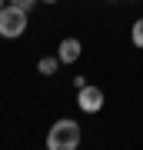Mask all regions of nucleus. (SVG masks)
<instances>
[{
	"label": "nucleus",
	"mask_w": 143,
	"mask_h": 150,
	"mask_svg": "<svg viewBox=\"0 0 143 150\" xmlns=\"http://www.w3.org/2000/svg\"><path fill=\"white\" fill-rule=\"evenodd\" d=\"M47 147L50 150H73V147H80V123L70 120V117L57 120L50 127V134H47Z\"/></svg>",
	"instance_id": "f257e3e1"
},
{
	"label": "nucleus",
	"mask_w": 143,
	"mask_h": 150,
	"mask_svg": "<svg viewBox=\"0 0 143 150\" xmlns=\"http://www.w3.org/2000/svg\"><path fill=\"white\" fill-rule=\"evenodd\" d=\"M23 30H27V10L17 7V4H7L4 10H0V37L13 40V37H20Z\"/></svg>",
	"instance_id": "f03ea898"
},
{
	"label": "nucleus",
	"mask_w": 143,
	"mask_h": 150,
	"mask_svg": "<svg viewBox=\"0 0 143 150\" xmlns=\"http://www.w3.org/2000/svg\"><path fill=\"white\" fill-rule=\"evenodd\" d=\"M103 90L100 87H93V83H87V87H80L77 90V107L83 110V113H100L103 110Z\"/></svg>",
	"instance_id": "7ed1b4c3"
},
{
	"label": "nucleus",
	"mask_w": 143,
	"mask_h": 150,
	"mask_svg": "<svg viewBox=\"0 0 143 150\" xmlns=\"http://www.w3.org/2000/svg\"><path fill=\"white\" fill-rule=\"evenodd\" d=\"M80 54H83V47H80V40H77V37H63V40H60V47H57L60 64H77Z\"/></svg>",
	"instance_id": "20e7f679"
},
{
	"label": "nucleus",
	"mask_w": 143,
	"mask_h": 150,
	"mask_svg": "<svg viewBox=\"0 0 143 150\" xmlns=\"http://www.w3.org/2000/svg\"><path fill=\"white\" fill-rule=\"evenodd\" d=\"M37 70H40L43 77H53V74H57V70H60V57H40Z\"/></svg>",
	"instance_id": "39448f33"
},
{
	"label": "nucleus",
	"mask_w": 143,
	"mask_h": 150,
	"mask_svg": "<svg viewBox=\"0 0 143 150\" xmlns=\"http://www.w3.org/2000/svg\"><path fill=\"white\" fill-rule=\"evenodd\" d=\"M130 40H133V47L143 50V17H137V20H133V27H130Z\"/></svg>",
	"instance_id": "423d86ee"
},
{
	"label": "nucleus",
	"mask_w": 143,
	"mask_h": 150,
	"mask_svg": "<svg viewBox=\"0 0 143 150\" xmlns=\"http://www.w3.org/2000/svg\"><path fill=\"white\" fill-rule=\"evenodd\" d=\"M10 4H17V7H23V10H30V7L37 4V0H10Z\"/></svg>",
	"instance_id": "0eeeda50"
},
{
	"label": "nucleus",
	"mask_w": 143,
	"mask_h": 150,
	"mask_svg": "<svg viewBox=\"0 0 143 150\" xmlns=\"http://www.w3.org/2000/svg\"><path fill=\"white\" fill-rule=\"evenodd\" d=\"M43 4H57V0H43Z\"/></svg>",
	"instance_id": "6e6552de"
},
{
	"label": "nucleus",
	"mask_w": 143,
	"mask_h": 150,
	"mask_svg": "<svg viewBox=\"0 0 143 150\" xmlns=\"http://www.w3.org/2000/svg\"><path fill=\"white\" fill-rule=\"evenodd\" d=\"M4 7H7V4H4V0H0V10H4Z\"/></svg>",
	"instance_id": "1a4fd4ad"
}]
</instances>
